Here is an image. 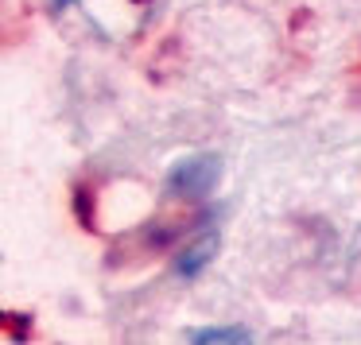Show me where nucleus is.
<instances>
[{
  "instance_id": "1",
  "label": "nucleus",
  "mask_w": 361,
  "mask_h": 345,
  "mask_svg": "<svg viewBox=\"0 0 361 345\" xmlns=\"http://www.w3.org/2000/svg\"><path fill=\"white\" fill-rule=\"evenodd\" d=\"M221 182V159L218 156H187L167 171V190L179 198H210Z\"/></svg>"
},
{
  "instance_id": "2",
  "label": "nucleus",
  "mask_w": 361,
  "mask_h": 345,
  "mask_svg": "<svg viewBox=\"0 0 361 345\" xmlns=\"http://www.w3.org/2000/svg\"><path fill=\"white\" fill-rule=\"evenodd\" d=\"M214 252H218V233H202L195 244H187V249L175 256V275H179V280H195V275L214 260Z\"/></svg>"
},
{
  "instance_id": "3",
  "label": "nucleus",
  "mask_w": 361,
  "mask_h": 345,
  "mask_svg": "<svg viewBox=\"0 0 361 345\" xmlns=\"http://www.w3.org/2000/svg\"><path fill=\"white\" fill-rule=\"evenodd\" d=\"M190 341L195 345H237V341H252V334L241 326H202V330H190Z\"/></svg>"
},
{
  "instance_id": "4",
  "label": "nucleus",
  "mask_w": 361,
  "mask_h": 345,
  "mask_svg": "<svg viewBox=\"0 0 361 345\" xmlns=\"http://www.w3.org/2000/svg\"><path fill=\"white\" fill-rule=\"evenodd\" d=\"M59 12H66V8H78V4H86V0H51Z\"/></svg>"
}]
</instances>
